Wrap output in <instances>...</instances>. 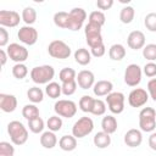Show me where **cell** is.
I'll list each match as a JSON object with an SVG mask.
<instances>
[{
    "label": "cell",
    "instance_id": "7bdbcfd3",
    "mask_svg": "<svg viewBox=\"0 0 156 156\" xmlns=\"http://www.w3.org/2000/svg\"><path fill=\"white\" fill-rule=\"evenodd\" d=\"M143 72L149 78L156 77V63L155 62H147V63H145V66L143 67Z\"/></svg>",
    "mask_w": 156,
    "mask_h": 156
},
{
    "label": "cell",
    "instance_id": "8d00e7d4",
    "mask_svg": "<svg viewBox=\"0 0 156 156\" xmlns=\"http://www.w3.org/2000/svg\"><path fill=\"white\" fill-rule=\"evenodd\" d=\"M28 74V67L24 63H16L12 67V76L17 79H23Z\"/></svg>",
    "mask_w": 156,
    "mask_h": 156
},
{
    "label": "cell",
    "instance_id": "ba28073f",
    "mask_svg": "<svg viewBox=\"0 0 156 156\" xmlns=\"http://www.w3.org/2000/svg\"><path fill=\"white\" fill-rule=\"evenodd\" d=\"M85 18H87V12L84 9H82V7L72 9L68 12V27H67V29L73 30V32L79 30L83 27Z\"/></svg>",
    "mask_w": 156,
    "mask_h": 156
},
{
    "label": "cell",
    "instance_id": "ab89813d",
    "mask_svg": "<svg viewBox=\"0 0 156 156\" xmlns=\"http://www.w3.org/2000/svg\"><path fill=\"white\" fill-rule=\"evenodd\" d=\"M144 26L150 32H156V12H150L144 18Z\"/></svg>",
    "mask_w": 156,
    "mask_h": 156
},
{
    "label": "cell",
    "instance_id": "4dcf8cb0",
    "mask_svg": "<svg viewBox=\"0 0 156 156\" xmlns=\"http://www.w3.org/2000/svg\"><path fill=\"white\" fill-rule=\"evenodd\" d=\"M45 93L49 98L51 99H57L60 98V95L62 94V88L58 83L56 82H50L49 84H46V88H45Z\"/></svg>",
    "mask_w": 156,
    "mask_h": 156
},
{
    "label": "cell",
    "instance_id": "7402d4cb",
    "mask_svg": "<svg viewBox=\"0 0 156 156\" xmlns=\"http://www.w3.org/2000/svg\"><path fill=\"white\" fill-rule=\"evenodd\" d=\"M74 60L80 66H87L91 61V54L85 48H79L74 51Z\"/></svg>",
    "mask_w": 156,
    "mask_h": 156
},
{
    "label": "cell",
    "instance_id": "277c9868",
    "mask_svg": "<svg viewBox=\"0 0 156 156\" xmlns=\"http://www.w3.org/2000/svg\"><path fill=\"white\" fill-rule=\"evenodd\" d=\"M48 52L51 57L54 58H58V60H65L68 58L72 54V50L69 48L68 44H66L63 40L56 39L52 40L49 45H48Z\"/></svg>",
    "mask_w": 156,
    "mask_h": 156
},
{
    "label": "cell",
    "instance_id": "f546056e",
    "mask_svg": "<svg viewBox=\"0 0 156 156\" xmlns=\"http://www.w3.org/2000/svg\"><path fill=\"white\" fill-rule=\"evenodd\" d=\"M54 23L56 27L67 29L68 27V12L66 11H58L54 15Z\"/></svg>",
    "mask_w": 156,
    "mask_h": 156
},
{
    "label": "cell",
    "instance_id": "bcb514c9",
    "mask_svg": "<svg viewBox=\"0 0 156 156\" xmlns=\"http://www.w3.org/2000/svg\"><path fill=\"white\" fill-rule=\"evenodd\" d=\"M113 5V0H98L96 1V6L99 10H108L111 9Z\"/></svg>",
    "mask_w": 156,
    "mask_h": 156
},
{
    "label": "cell",
    "instance_id": "e575fe53",
    "mask_svg": "<svg viewBox=\"0 0 156 156\" xmlns=\"http://www.w3.org/2000/svg\"><path fill=\"white\" fill-rule=\"evenodd\" d=\"M94 98H91L90 95H83L80 99H79V108L83 111V112H91V108H93V104H94Z\"/></svg>",
    "mask_w": 156,
    "mask_h": 156
},
{
    "label": "cell",
    "instance_id": "f1b7e54d",
    "mask_svg": "<svg viewBox=\"0 0 156 156\" xmlns=\"http://www.w3.org/2000/svg\"><path fill=\"white\" fill-rule=\"evenodd\" d=\"M22 116L27 121L33 119V118H37V117H40L39 116V108L35 106V104H27L22 108Z\"/></svg>",
    "mask_w": 156,
    "mask_h": 156
},
{
    "label": "cell",
    "instance_id": "ee69618b",
    "mask_svg": "<svg viewBox=\"0 0 156 156\" xmlns=\"http://www.w3.org/2000/svg\"><path fill=\"white\" fill-rule=\"evenodd\" d=\"M147 93H149V96L154 101H156V78H151L147 82Z\"/></svg>",
    "mask_w": 156,
    "mask_h": 156
},
{
    "label": "cell",
    "instance_id": "d6986e66",
    "mask_svg": "<svg viewBox=\"0 0 156 156\" xmlns=\"http://www.w3.org/2000/svg\"><path fill=\"white\" fill-rule=\"evenodd\" d=\"M112 89H113V84L110 82V80H98L94 87H93V91L94 94L98 96V98H101V96H107L108 94L112 93Z\"/></svg>",
    "mask_w": 156,
    "mask_h": 156
},
{
    "label": "cell",
    "instance_id": "7a4b0ae2",
    "mask_svg": "<svg viewBox=\"0 0 156 156\" xmlns=\"http://www.w3.org/2000/svg\"><path fill=\"white\" fill-rule=\"evenodd\" d=\"M55 77V69L50 65L37 66L30 69V78L35 84H49Z\"/></svg>",
    "mask_w": 156,
    "mask_h": 156
},
{
    "label": "cell",
    "instance_id": "8992f818",
    "mask_svg": "<svg viewBox=\"0 0 156 156\" xmlns=\"http://www.w3.org/2000/svg\"><path fill=\"white\" fill-rule=\"evenodd\" d=\"M101 28L102 27H100L99 24L90 23V22H88V24L85 26L84 34H85V39L90 49L104 43L102 35H101Z\"/></svg>",
    "mask_w": 156,
    "mask_h": 156
},
{
    "label": "cell",
    "instance_id": "83f0119b",
    "mask_svg": "<svg viewBox=\"0 0 156 156\" xmlns=\"http://www.w3.org/2000/svg\"><path fill=\"white\" fill-rule=\"evenodd\" d=\"M135 16V10L133 6H124L119 12V20L124 24H129Z\"/></svg>",
    "mask_w": 156,
    "mask_h": 156
},
{
    "label": "cell",
    "instance_id": "ac0fdd59",
    "mask_svg": "<svg viewBox=\"0 0 156 156\" xmlns=\"http://www.w3.org/2000/svg\"><path fill=\"white\" fill-rule=\"evenodd\" d=\"M17 107V99L12 94H0V108L6 113H11Z\"/></svg>",
    "mask_w": 156,
    "mask_h": 156
},
{
    "label": "cell",
    "instance_id": "484cf974",
    "mask_svg": "<svg viewBox=\"0 0 156 156\" xmlns=\"http://www.w3.org/2000/svg\"><path fill=\"white\" fill-rule=\"evenodd\" d=\"M21 17H22V21H23L27 26H32V24L37 21V11H35L34 7L27 6V7L23 9Z\"/></svg>",
    "mask_w": 156,
    "mask_h": 156
},
{
    "label": "cell",
    "instance_id": "c3c4849f",
    "mask_svg": "<svg viewBox=\"0 0 156 156\" xmlns=\"http://www.w3.org/2000/svg\"><path fill=\"white\" fill-rule=\"evenodd\" d=\"M147 141H149V146H150V149L154 150V151H156V132H152V133L150 134Z\"/></svg>",
    "mask_w": 156,
    "mask_h": 156
},
{
    "label": "cell",
    "instance_id": "7c38bea8",
    "mask_svg": "<svg viewBox=\"0 0 156 156\" xmlns=\"http://www.w3.org/2000/svg\"><path fill=\"white\" fill-rule=\"evenodd\" d=\"M149 93L143 88H135L133 89L128 95V104L132 107H141L144 106L149 100Z\"/></svg>",
    "mask_w": 156,
    "mask_h": 156
},
{
    "label": "cell",
    "instance_id": "4316f807",
    "mask_svg": "<svg viewBox=\"0 0 156 156\" xmlns=\"http://www.w3.org/2000/svg\"><path fill=\"white\" fill-rule=\"evenodd\" d=\"M27 98L33 104H39L44 99V91L39 87H32L27 90Z\"/></svg>",
    "mask_w": 156,
    "mask_h": 156
},
{
    "label": "cell",
    "instance_id": "5b68a950",
    "mask_svg": "<svg viewBox=\"0 0 156 156\" xmlns=\"http://www.w3.org/2000/svg\"><path fill=\"white\" fill-rule=\"evenodd\" d=\"M94 129V122L90 117H80L78 121L74 122L72 127V135L77 139H82L87 135H89Z\"/></svg>",
    "mask_w": 156,
    "mask_h": 156
},
{
    "label": "cell",
    "instance_id": "603a6c76",
    "mask_svg": "<svg viewBox=\"0 0 156 156\" xmlns=\"http://www.w3.org/2000/svg\"><path fill=\"white\" fill-rule=\"evenodd\" d=\"M117 126H118V123H117L116 117H113V116H111V115L105 116V117L102 118V121H101V128H102V130H104L105 133L110 134V135L113 134V133L117 130Z\"/></svg>",
    "mask_w": 156,
    "mask_h": 156
},
{
    "label": "cell",
    "instance_id": "1f68e13d",
    "mask_svg": "<svg viewBox=\"0 0 156 156\" xmlns=\"http://www.w3.org/2000/svg\"><path fill=\"white\" fill-rule=\"evenodd\" d=\"M58 78L62 83H67V82H72V80H76L77 78V73L73 68L71 67H65L60 71L58 73Z\"/></svg>",
    "mask_w": 156,
    "mask_h": 156
},
{
    "label": "cell",
    "instance_id": "3957f363",
    "mask_svg": "<svg viewBox=\"0 0 156 156\" xmlns=\"http://www.w3.org/2000/svg\"><path fill=\"white\" fill-rule=\"evenodd\" d=\"M139 127L140 130L150 133L156 128V111L152 107H144L139 112Z\"/></svg>",
    "mask_w": 156,
    "mask_h": 156
},
{
    "label": "cell",
    "instance_id": "ffe728a7",
    "mask_svg": "<svg viewBox=\"0 0 156 156\" xmlns=\"http://www.w3.org/2000/svg\"><path fill=\"white\" fill-rule=\"evenodd\" d=\"M40 144L45 149H54L57 144V136L54 132L51 130H46V132H43L41 133V136H40Z\"/></svg>",
    "mask_w": 156,
    "mask_h": 156
},
{
    "label": "cell",
    "instance_id": "cb8c5ba5",
    "mask_svg": "<svg viewBox=\"0 0 156 156\" xmlns=\"http://www.w3.org/2000/svg\"><path fill=\"white\" fill-rule=\"evenodd\" d=\"M126 48L122 44H113L108 49V56L113 61H121L126 57Z\"/></svg>",
    "mask_w": 156,
    "mask_h": 156
},
{
    "label": "cell",
    "instance_id": "b9f144b4",
    "mask_svg": "<svg viewBox=\"0 0 156 156\" xmlns=\"http://www.w3.org/2000/svg\"><path fill=\"white\" fill-rule=\"evenodd\" d=\"M0 156H15V147L9 141L0 143Z\"/></svg>",
    "mask_w": 156,
    "mask_h": 156
},
{
    "label": "cell",
    "instance_id": "e0dca14e",
    "mask_svg": "<svg viewBox=\"0 0 156 156\" xmlns=\"http://www.w3.org/2000/svg\"><path fill=\"white\" fill-rule=\"evenodd\" d=\"M124 144L129 147H136L143 143V134L141 130L136 129V128H132L129 130H127V133L124 134Z\"/></svg>",
    "mask_w": 156,
    "mask_h": 156
},
{
    "label": "cell",
    "instance_id": "f6af8a7d",
    "mask_svg": "<svg viewBox=\"0 0 156 156\" xmlns=\"http://www.w3.org/2000/svg\"><path fill=\"white\" fill-rule=\"evenodd\" d=\"M105 52H106V48H105V44H104V43L90 49V54H91L94 57H101V56L105 55Z\"/></svg>",
    "mask_w": 156,
    "mask_h": 156
},
{
    "label": "cell",
    "instance_id": "6da1fadb",
    "mask_svg": "<svg viewBox=\"0 0 156 156\" xmlns=\"http://www.w3.org/2000/svg\"><path fill=\"white\" fill-rule=\"evenodd\" d=\"M7 133L15 145H23L28 140V130L20 121H11L7 124Z\"/></svg>",
    "mask_w": 156,
    "mask_h": 156
},
{
    "label": "cell",
    "instance_id": "f35d334b",
    "mask_svg": "<svg viewBox=\"0 0 156 156\" xmlns=\"http://www.w3.org/2000/svg\"><path fill=\"white\" fill-rule=\"evenodd\" d=\"M89 22L99 24L100 27H102L105 24V22H106V17H105L102 11H93L89 15Z\"/></svg>",
    "mask_w": 156,
    "mask_h": 156
},
{
    "label": "cell",
    "instance_id": "2e32d148",
    "mask_svg": "<svg viewBox=\"0 0 156 156\" xmlns=\"http://www.w3.org/2000/svg\"><path fill=\"white\" fill-rule=\"evenodd\" d=\"M127 44L133 50H139L145 46V34L141 30H133L127 38Z\"/></svg>",
    "mask_w": 156,
    "mask_h": 156
},
{
    "label": "cell",
    "instance_id": "4fadbf2b",
    "mask_svg": "<svg viewBox=\"0 0 156 156\" xmlns=\"http://www.w3.org/2000/svg\"><path fill=\"white\" fill-rule=\"evenodd\" d=\"M17 37L21 43L26 45H34L38 40V30L32 26H23L18 29Z\"/></svg>",
    "mask_w": 156,
    "mask_h": 156
},
{
    "label": "cell",
    "instance_id": "52a82bcc",
    "mask_svg": "<svg viewBox=\"0 0 156 156\" xmlns=\"http://www.w3.org/2000/svg\"><path fill=\"white\" fill-rule=\"evenodd\" d=\"M54 111L57 116L65 117V118H72L77 113V105L72 100L61 99L57 100L54 105Z\"/></svg>",
    "mask_w": 156,
    "mask_h": 156
},
{
    "label": "cell",
    "instance_id": "9a60e30c",
    "mask_svg": "<svg viewBox=\"0 0 156 156\" xmlns=\"http://www.w3.org/2000/svg\"><path fill=\"white\" fill-rule=\"evenodd\" d=\"M76 80H77V84L79 85V88L87 90V89H90V88L94 87V84H95V76L89 69H82L80 72H78Z\"/></svg>",
    "mask_w": 156,
    "mask_h": 156
},
{
    "label": "cell",
    "instance_id": "44dd1931",
    "mask_svg": "<svg viewBox=\"0 0 156 156\" xmlns=\"http://www.w3.org/2000/svg\"><path fill=\"white\" fill-rule=\"evenodd\" d=\"M93 143L99 149H106V147H108L111 145V136H110V134H107L104 130H101V132H98L94 135Z\"/></svg>",
    "mask_w": 156,
    "mask_h": 156
},
{
    "label": "cell",
    "instance_id": "7dc6e473",
    "mask_svg": "<svg viewBox=\"0 0 156 156\" xmlns=\"http://www.w3.org/2000/svg\"><path fill=\"white\" fill-rule=\"evenodd\" d=\"M7 43H9V32L4 27H0V46L4 48L7 45Z\"/></svg>",
    "mask_w": 156,
    "mask_h": 156
},
{
    "label": "cell",
    "instance_id": "681fc988",
    "mask_svg": "<svg viewBox=\"0 0 156 156\" xmlns=\"http://www.w3.org/2000/svg\"><path fill=\"white\" fill-rule=\"evenodd\" d=\"M7 57H9L7 52H6L4 49H1V50H0V61H1V66H5V63H6V61H7Z\"/></svg>",
    "mask_w": 156,
    "mask_h": 156
},
{
    "label": "cell",
    "instance_id": "5bb4252c",
    "mask_svg": "<svg viewBox=\"0 0 156 156\" xmlns=\"http://www.w3.org/2000/svg\"><path fill=\"white\" fill-rule=\"evenodd\" d=\"M21 20H22V17L16 11H12V10H1L0 11V26L4 28L5 27L13 28L20 24Z\"/></svg>",
    "mask_w": 156,
    "mask_h": 156
},
{
    "label": "cell",
    "instance_id": "d4e9b609",
    "mask_svg": "<svg viewBox=\"0 0 156 156\" xmlns=\"http://www.w3.org/2000/svg\"><path fill=\"white\" fill-rule=\"evenodd\" d=\"M58 146L63 151H73L77 147V138L73 135H62L58 140Z\"/></svg>",
    "mask_w": 156,
    "mask_h": 156
},
{
    "label": "cell",
    "instance_id": "8fae6325",
    "mask_svg": "<svg viewBox=\"0 0 156 156\" xmlns=\"http://www.w3.org/2000/svg\"><path fill=\"white\" fill-rule=\"evenodd\" d=\"M143 69L136 63H130L124 71V83L129 87H136L141 82Z\"/></svg>",
    "mask_w": 156,
    "mask_h": 156
},
{
    "label": "cell",
    "instance_id": "60d3db41",
    "mask_svg": "<svg viewBox=\"0 0 156 156\" xmlns=\"http://www.w3.org/2000/svg\"><path fill=\"white\" fill-rule=\"evenodd\" d=\"M62 88V94L66 96H71L76 93L77 90V80H72V82H67V83H62L61 84Z\"/></svg>",
    "mask_w": 156,
    "mask_h": 156
},
{
    "label": "cell",
    "instance_id": "30bf717a",
    "mask_svg": "<svg viewBox=\"0 0 156 156\" xmlns=\"http://www.w3.org/2000/svg\"><path fill=\"white\" fill-rule=\"evenodd\" d=\"M6 52L9 55V58L15 61L16 63H23L29 55L28 49L18 43H11L10 45H7Z\"/></svg>",
    "mask_w": 156,
    "mask_h": 156
},
{
    "label": "cell",
    "instance_id": "d6a6232c",
    "mask_svg": "<svg viewBox=\"0 0 156 156\" xmlns=\"http://www.w3.org/2000/svg\"><path fill=\"white\" fill-rule=\"evenodd\" d=\"M28 127H29V130L34 134H39L44 130V127H45V123L43 121L41 117H37V118H33V119H29L28 121Z\"/></svg>",
    "mask_w": 156,
    "mask_h": 156
},
{
    "label": "cell",
    "instance_id": "d590c367",
    "mask_svg": "<svg viewBox=\"0 0 156 156\" xmlns=\"http://www.w3.org/2000/svg\"><path fill=\"white\" fill-rule=\"evenodd\" d=\"M143 56L149 62L156 61V44H146L143 48Z\"/></svg>",
    "mask_w": 156,
    "mask_h": 156
},
{
    "label": "cell",
    "instance_id": "836d02e7",
    "mask_svg": "<svg viewBox=\"0 0 156 156\" xmlns=\"http://www.w3.org/2000/svg\"><path fill=\"white\" fill-rule=\"evenodd\" d=\"M62 118L60 117V116H57V115H55V116H51V117H49L48 118V122H46V126H48V128H49V130H51V132H58L61 128H62Z\"/></svg>",
    "mask_w": 156,
    "mask_h": 156
},
{
    "label": "cell",
    "instance_id": "74e56055",
    "mask_svg": "<svg viewBox=\"0 0 156 156\" xmlns=\"http://www.w3.org/2000/svg\"><path fill=\"white\" fill-rule=\"evenodd\" d=\"M105 112H106V102L102 101L101 99H95L90 113H93L95 116H102V115H105Z\"/></svg>",
    "mask_w": 156,
    "mask_h": 156
},
{
    "label": "cell",
    "instance_id": "9c48e42d",
    "mask_svg": "<svg viewBox=\"0 0 156 156\" xmlns=\"http://www.w3.org/2000/svg\"><path fill=\"white\" fill-rule=\"evenodd\" d=\"M124 94L121 91H112L111 94H108L106 96V105L108 106V110L115 113V115H119L123 112L124 110Z\"/></svg>",
    "mask_w": 156,
    "mask_h": 156
}]
</instances>
